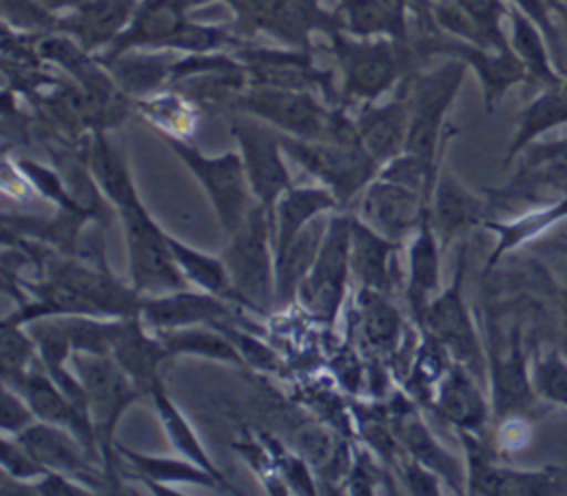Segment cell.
Here are the masks:
<instances>
[{"label":"cell","mask_w":567,"mask_h":496,"mask_svg":"<svg viewBox=\"0 0 567 496\" xmlns=\"http://www.w3.org/2000/svg\"><path fill=\"white\" fill-rule=\"evenodd\" d=\"M13 392H16L13 388L4 385V392H2V432L7 436L9 434L16 436L24 427H29L35 418L29 403L20 394H13Z\"/></svg>","instance_id":"7bdbcfd3"},{"label":"cell","mask_w":567,"mask_h":496,"mask_svg":"<svg viewBox=\"0 0 567 496\" xmlns=\"http://www.w3.org/2000/svg\"><path fill=\"white\" fill-rule=\"evenodd\" d=\"M270 248H275V235L264 206L255 202L241 228L230 235V246L221 259L244 306L261 314L275 301V264Z\"/></svg>","instance_id":"5b68a950"},{"label":"cell","mask_w":567,"mask_h":496,"mask_svg":"<svg viewBox=\"0 0 567 496\" xmlns=\"http://www.w3.org/2000/svg\"><path fill=\"white\" fill-rule=\"evenodd\" d=\"M175 51L159 49H133L117 55L113 62L104 64L113 75L115 84L124 95L135 100L148 97L166 86H171Z\"/></svg>","instance_id":"484cf974"},{"label":"cell","mask_w":567,"mask_h":496,"mask_svg":"<svg viewBox=\"0 0 567 496\" xmlns=\"http://www.w3.org/2000/svg\"><path fill=\"white\" fill-rule=\"evenodd\" d=\"M117 454L124 456L146 483H157V489H162L164 483H195L204 487H219V489H233L204 467L195 465L193 461H177V458H157L148 454H137L124 445H117Z\"/></svg>","instance_id":"836d02e7"},{"label":"cell","mask_w":567,"mask_h":496,"mask_svg":"<svg viewBox=\"0 0 567 496\" xmlns=\"http://www.w3.org/2000/svg\"><path fill=\"white\" fill-rule=\"evenodd\" d=\"M47 9H51L53 13H58V16H62V13H66V11H71V9H75V7H80L84 0H40Z\"/></svg>","instance_id":"ee69618b"},{"label":"cell","mask_w":567,"mask_h":496,"mask_svg":"<svg viewBox=\"0 0 567 496\" xmlns=\"http://www.w3.org/2000/svg\"><path fill=\"white\" fill-rule=\"evenodd\" d=\"M532 388L536 399L567 410V356L558 350L540 352L532 363Z\"/></svg>","instance_id":"8d00e7d4"},{"label":"cell","mask_w":567,"mask_h":496,"mask_svg":"<svg viewBox=\"0 0 567 496\" xmlns=\"http://www.w3.org/2000/svg\"><path fill=\"white\" fill-rule=\"evenodd\" d=\"M487 343V372L494 414L501 421L523 416V412H527L536 401V394L532 388V365H527L518 326H512L505 332L494 319H489Z\"/></svg>","instance_id":"5bb4252c"},{"label":"cell","mask_w":567,"mask_h":496,"mask_svg":"<svg viewBox=\"0 0 567 496\" xmlns=\"http://www.w3.org/2000/svg\"><path fill=\"white\" fill-rule=\"evenodd\" d=\"M281 144L286 155L321 179L339 204H346L354 193L365 188L381 168L361 142L301 140L281 133Z\"/></svg>","instance_id":"52a82bcc"},{"label":"cell","mask_w":567,"mask_h":496,"mask_svg":"<svg viewBox=\"0 0 567 496\" xmlns=\"http://www.w3.org/2000/svg\"><path fill=\"white\" fill-rule=\"evenodd\" d=\"M2 22L16 33H51L58 29V13L40 0H2Z\"/></svg>","instance_id":"74e56055"},{"label":"cell","mask_w":567,"mask_h":496,"mask_svg":"<svg viewBox=\"0 0 567 496\" xmlns=\"http://www.w3.org/2000/svg\"><path fill=\"white\" fill-rule=\"evenodd\" d=\"M168 246L173 250V257H175L179 270L184 272V277L188 281L197 283L208 294H215V297H221V299H226L230 303L244 306V299L235 290L230 272H228L224 259L204 255V252L182 244L179 239H175L171 235H168Z\"/></svg>","instance_id":"1f68e13d"},{"label":"cell","mask_w":567,"mask_h":496,"mask_svg":"<svg viewBox=\"0 0 567 496\" xmlns=\"http://www.w3.org/2000/svg\"><path fill=\"white\" fill-rule=\"evenodd\" d=\"M549 4H551V9H554L556 18H560V22L567 27V4H563V2H558V0H549Z\"/></svg>","instance_id":"bcb514c9"},{"label":"cell","mask_w":567,"mask_h":496,"mask_svg":"<svg viewBox=\"0 0 567 496\" xmlns=\"http://www.w3.org/2000/svg\"><path fill=\"white\" fill-rule=\"evenodd\" d=\"M467 450V492L470 494H507V496H547L567 494L565 467L518 469L492 461L478 434L461 432Z\"/></svg>","instance_id":"4fadbf2b"},{"label":"cell","mask_w":567,"mask_h":496,"mask_svg":"<svg viewBox=\"0 0 567 496\" xmlns=\"http://www.w3.org/2000/svg\"><path fill=\"white\" fill-rule=\"evenodd\" d=\"M151 396H153V401H155V407H157V414H159V418H162V425H164V430H166L171 443L175 445V450H177L184 458L193 461L195 465L204 467L206 472H210L213 476H217L219 480H224V483L228 485L226 476L213 465V461H210L208 454L204 452V447H202L199 438L195 436V432L190 430L188 421L182 416V412L175 407V403H173V401L168 399V394L164 392L162 379L153 385Z\"/></svg>","instance_id":"d590c367"},{"label":"cell","mask_w":567,"mask_h":496,"mask_svg":"<svg viewBox=\"0 0 567 496\" xmlns=\"http://www.w3.org/2000/svg\"><path fill=\"white\" fill-rule=\"evenodd\" d=\"M394 250H399V241H392L370 228L363 219L352 217V235H350V264L352 272L361 281V288L385 292L392 290L396 277Z\"/></svg>","instance_id":"cb8c5ba5"},{"label":"cell","mask_w":567,"mask_h":496,"mask_svg":"<svg viewBox=\"0 0 567 496\" xmlns=\"http://www.w3.org/2000/svg\"><path fill=\"white\" fill-rule=\"evenodd\" d=\"M13 438L47 469L62 472L80 483H91L95 489H100V483L111 485L106 472H100L97 463L91 458L82 441L62 425H53L47 421L31 423Z\"/></svg>","instance_id":"9a60e30c"},{"label":"cell","mask_w":567,"mask_h":496,"mask_svg":"<svg viewBox=\"0 0 567 496\" xmlns=\"http://www.w3.org/2000/svg\"><path fill=\"white\" fill-rule=\"evenodd\" d=\"M558 2H563V4H567V0H558Z\"/></svg>","instance_id":"c3c4849f"},{"label":"cell","mask_w":567,"mask_h":496,"mask_svg":"<svg viewBox=\"0 0 567 496\" xmlns=\"http://www.w3.org/2000/svg\"><path fill=\"white\" fill-rule=\"evenodd\" d=\"M394 432L399 434V438L403 441L405 450H410V454L423 463L425 467H430L432 472L441 474L454 492H461V483H463V474H461V465L454 456H450L436 441L434 436L427 432V427L423 425L419 412L412 405H403L399 407L394 421Z\"/></svg>","instance_id":"f1b7e54d"},{"label":"cell","mask_w":567,"mask_h":496,"mask_svg":"<svg viewBox=\"0 0 567 496\" xmlns=\"http://www.w3.org/2000/svg\"><path fill=\"white\" fill-rule=\"evenodd\" d=\"M233 53L241 60L248 73V86H275L315 91L326 102L339 104V89L334 73L315 64L308 49H275V46H246L239 44Z\"/></svg>","instance_id":"8fae6325"},{"label":"cell","mask_w":567,"mask_h":496,"mask_svg":"<svg viewBox=\"0 0 567 496\" xmlns=\"http://www.w3.org/2000/svg\"><path fill=\"white\" fill-rule=\"evenodd\" d=\"M140 0H84L58 18L60 33L73 38L91 55L106 51L128 27Z\"/></svg>","instance_id":"ac0fdd59"},{"label":"cell","mask_w":567,"mask_h":496,"mask_svg":"<svg viewBox=\"0 0 567 496\" xmlns=\"http://www.w3.org/2000/svg\"><path fill=\"white\" fill-rule=\"evenodd\" d=\"M357 310L361 319V337L372 352L390 354L401 343L403 317L388 301L385 292L361 288L357 297Z\"/></svg>","instance_id":"4dcf8cb0"},{"label":"cell","mask_w":567,"mask_h":496,"mask_svg":"<svg viewBox=\"0 0 567 496\" xmlns=\"http://www.w3.org/2000/svg\"><path fill=\"white\" fill-rule=\"evenodd\" d=\"M483 31L492 49H509L505 22L509 18V4L505 0H454Z\"/></svg>","instance_id":"f35d334b"},{"label":"cell","mask_w":567,"mask_h":496,"mask_svg":"<svg viewBox=\"0 0 567 496\" xmlns=\"http://www.w3.org/2000/svg\"><path fill=\"white\" fill-rule=\"evenodd\" d=\"M465 62L447 58L432 71H414L410 75V124L405 151L416 155L432 168H441L445 144L456 133L445 122V115L465 82Z\"/></svg>","instance_id":"7a4b0ae2"},{"label":"cell","mask_w":567,"mask_h":496,"mask_svg":"<svg viewBox=\"0 0 567 496\" xmlns=\"http://www.w3.org/2000/svg\"><path fill=\"white\" fill-rule=\"evenodd\" d=\"M230 133L239 144V155L246 168L252 197L264 206L275 235L277 202L286 190L292 188L281 133L250 115L233 117Z\"/></svg>","instance_id":"ba28073f"},{"label":"cell","mask_w":567,"mask_h":496,"mask_svg":"<svg viewBox=\"0 0 567 496\" xmlns=\"http://www.w3.org/2000/svg\"><path fill=\"white\" fill-rule=\"evenodd\" d=\"M186 13H190L193 9H197V7H204V4H208V2H213V0H175Z\"/></svg>","instance_id":"f6af8a7d"},{"label":"cell","mask_w":567,"mask_h":496,"mask_svg":"<svg viewBox=\"0 0 567 496\" xmlns=\"http://www.w3.org/2000/svg\"><path fill=\"white\" fill-rule=\"evenodd\" d=\"M427 197L405 184L374 177L365 186L361 219L392 241H401L408 232L419 230L427 210Z\"/></svg>","instance_id":"e0dca14e"},{"label":"cell","mask_w":567,"mask_h":496,"mask_svg":"<svg viewBox=\"0 0 567 496\" xmlns=\"http://www.w3.org/2000/svg\"><path fill=\"white\" fill-rule=\"evenodd\" d=\"M168 148L182 159V164L197 177L202 188L213 202L217 219L226 235H235L246 221L252 204H250V184L246 177V168L239 153H221V155H204L199 148L190 146V142L162 135Z\"/></svg>","instance_id":"8992f818"},{"label":"cell","mask_w":567,"mask_h":496,"mask_svg":"<svg viewBox=\"0 0 567 496\" xmlns=\"http://www.w3.org/2000/svg\"><path fill=\"white\" fill-rule=\"evenodd\" d=\"M2 472L16 480H35L44 476L49 469L42 467L18 441L11 443L4 434L2 438Z\"/></svg>","instance_id":"b9f144b4"},{"label":"cell","mask_w":567,"mask_h":496,"mask_svg":"<svg viewBox=\"0 0 567 496\" xmlns=\"http://www.w3.org/2000/svg\"><path fill=\"white\" fill-rule=\"evenodd\" d=\"M505 2L509 7L523 11L525 16H529L543 29V33L551 46L556 64H558L560 73H565L567 71V46H565V40L558 29V20H556V13H554L549 0H505Z\"/></svg>","instance_id":"60d3db41"},{"label":"cell","mask_w":567,"mask_h":496,"mask_svg":"<svg viewBox=\"0 0 567 496\" xmlns=\"http://www.w3.org/2000/svg\"><path fill=\"white\" fill-rule=\"evenodd\" d=\"M465 246L458 250V261L452 283L432 297L425 308L421 330L430 332L452 356V361L465 365L478 381L487 372V354L478 339L472 312L463 299L465 279Z\"/></svg>","instance_id":"30bf717a"},{"label":"cell","mask_w":567,"mask_h":496,"mask_svg":"<svg viewBox=\"0 0 567 496\" xmlns=\"http://www.w3.org/2000/svg\"><path fill=\"white\" fill-rule=\"evenodd\" d=\"M133 106L157 128L162 135L186 140L197 124L199 108L177 89H162L148 97L135 100Z\"/></svg>","instance_id":"d6a6232c"},{"label":"cell","mask_w":567,"mask_h":496,"mask_svg":"<svg viewBox=\"0 0 567 496\" xmlns=\"http://www.w3.org/2000/svg\"><path fill=\"white\" fill-rule=\"evenodd\" d=\"M38 356V345L29 330L24 332L18 323L2 321V379L4 383L22 374Z\"/></svg>","instance_id":"ab89813d"},{"label":"cell","mask_w":567,"mask_h":496,"mask_svg":"<svg viewBox=\"0 0 567 496\" xmlns=\"http://www.w3.org/2000/svg\"><path fill=\"white\" fill-rule=\"evenodd\" d=\"M434 407L458 432L478 436L489 416V405L481 390V381L456 361L450 363L436 385Z\"/></svg>","instance_id":"7402d4cb"},{"label":"cell","mask_w":567,"mask_h":496,"mask_svg":"<svg viewBox=\"0 0 567 496\" xmlns=\"http://www.w3.org/2000/svg\"><path fill=\"white\" fill-rule=\"evenodd\" d=\"M339 71V104L374 102L394 91L396 84L414 73V53L410 40L396 38H359L343 29L330 35Z\"/></svg>","instance_id":"6da1fadb"},{"label":"cell","mask_w":567,"mask_h":496,"mask_svg":"<svg viewBox=\"0 0 567 496\" xmlns=\"http://www.w3.org/2000/svg\"><path fill=\"white\" fill-rule=\"evenodd\" d=\"M326 230L328 224L319 221V217L310 219L286 250L275 257V303H290L297 297L301 281L315 266Z\"/></svg>","instance_id":"4316f807"},{"label":"cell","mask_w":567,"mask_h":496,"mask_svg":"<svg viewBox=\"0 0 567 496\" xmlns=\"http://www.w3.org/2000/svg\"><path fill=\"white\" fill-rule=\"evenodd\" d=\"M487 215V199L470 193L452 170H439L430 197V217L441 248H447L456 237L485 224Z\"/></svg>","instance_id":"d6986e66"},{"label":"cell","mask_w":567,"mask_h":496,"mask_svg":"<svg viewBox=\"0 0 567 496\" xmlns=\"http://www.w3.org/2000/svg\"><path fill=\"white\" fill-rule=\"evenodd\" d=\"M339 202L330 188H290L277 202L275 217V257L286 250L292 237L317 215L334 208Z\"/></svg>","instance_id":"f546056e"},{"label":"cell","mask_w":567,"mask_h":496,"mask_svg":"<svg viewBox=\"0 0 567 496\" xmlns=\"http://www.w3.org/2000/svg\"><path fill=\"white\" fill-rule=\"evenodd\" d=\"M168 354H199L208 359L219 361H233L241 363V354L235 348V343L213 326L199 328V326H186V328H171V330H155Z\"/></svg>","instance_id":"e575fe53"},{"label":"cell","mask_w":567,"mask_h":496,"mask_svg":"<svg viewBox=\"0 0 567 496\" xmlns=\"http://www.w3.org/2000/svg\"><path fill=\"white\" fill-rule=\"evenodd\" d=\"M410 75L396 84L388 100L363 102L359 104L357 115H352L359 142L379 162V166L405 151L410 124Z\"/></svg>","instance_id":"2e32d148"},{"label":"cell","mask_w":567,"mask_h":496,"mask_svg":"<svg viewBox=\"0 0 567 496\" xmlns=\"http://www.w3.org/2000/svg\"><path fill=\"white\" fill-rule=\"evenodd\" d=\"M441 241L432 226L430 206L423 215V221L416 230V237L410 246L408 255V288L405 297L410 303V312L414 321L421 326L423 314L432 297L439 292L441 281Z\"/></svg>","instance_id":"603a6c76"},{"label":"cell","mask_w":567,"mask_h":496,"mask_svg":"<svg viewBox=\"0 0 567 496\" xmlns=\"http://www.w3.org/2000/svg\"><path fill=\"white\" fill-rule=\"evenodd\" d=\"M73 372L86 392V410L95 430L97 447L104 461V472L113 492H120L117 480V445H115V427L124 414V410L137 401L144 392L133 383V379L120 368V363L111 354H93V352H73L71 354Z\"/></svg>","instance_id":"3957f363"},{"label":"cell","mask_w":567,"mask_h":496,"mask_svg":"<svg viewBox=\"0 0 567 496\" xmlns=\"http://www.w3.org/2000/svg\"><path fill=\"white\" fill-rule=\"evenodd\" d=\"M235 11V27L241 31H261L286 46L310 49L312 31L330 35L341 27L334 11L319 0H224Z\"/></svg>","instance_id":"9c48e42d"},{"label":"cell","mask_w":567,"mask_h":496,"mask_svg":"<svg viewBox=\"0 0 567 496\" xmlns=\"http://www.w3.org/2000/svg\"><path fill=\"white\" fill-rule=\"evenodd\" d=\"M507 42L518 62L525 69L527 84H534L536 89H549L558 86L563 80V73L554 60L551 46L543 33V29L523 11L509 7L507 18Z\"/></svg>","instance_id":"d4e9b609"},{"label":"cell","mask_w":567,"mask_h":496,"mask_svg":"<svg viewBox=\"0 0 567 496\" xmlns=\"http://www.w3.org/2000/svg\"><path fill=\"white\" fill-rule=\"evenodd\" d=\"M115 210L124 226L133 290L142 297H157L188 288L168 246V235L148 215L137 193L115 204Z\"/></svg>","instance_id":"277c9868"},{"label":"cell","mask_w":567,"mask_h":496,"mask_svg":"<svg viewBox=\"0 0 567 496\" xmlns=\"http://www.w3.org/2000/svg\"><path fill=\"white\" fill-rule=\"evenodd\" d=\"M140 314L115 317L111 356L144 394H151L153 385L159 381V363L171 354L159 337L144 332Z\"/></svg>","instance_id":"44dd1931"},{"label":"cell","mask_w":567,"mask_h":496,"mask_svg":"<svg viewBox=\"0 0 567 496\" xmlns=\"http://www.w3.org/2000/svg\"><path fill=\"white\" fill-rule=\"evenodd\" d=\"M352 217H330L315 266L299 286L297 297L323 323H332L348 286Z\"/></svg>","instance_id":"7c38bea8"},{"label":"cell","mask_w":567,"mask_h":496,"mask_svg":"<svg viewBox=\"0 0 567 496\" xmlns=\"http://www.w3.org/2000/svg\"><path fill=\"white\" fill-rule=\"evenodd\" d=\"M140 317L153 330H171V328H186L197 323H217L233 317L230 301L208 294V292H190L188 288L144 297Z\"/></svg>","instance_id":"ffe728a7"},{"label":"cell","mask_w":567,"mask_h":496,"mask_svg":"<svg viewBox=\"0 0 567 496\" xmlns=\"http://www.w3.org/2000/svg\"><path fill=\"white\" fill-rule=\"evenodd\" d=\"M556 126H567V97L558 86L538 89L529 104L518 113L512 142L505 153V162L518 157L525 148L536 144L538 137L554 131Z\"/></svg>","instance_id":"83f0119b"},{"label":"cell","mask_w":567,"mask_h":496,"mask_svg":"<svg viewBox=\"0 0 567 496\" xmlns=\"http://www.w3.org/2000/svg\"><path fill=\"white\" fill-rule=\"evenodd\" d=\"M560 91H563V95L567 97V71L563 73V80H560Z\"/></svg>","instance_id":"7dc6e473"}]
</instances>
